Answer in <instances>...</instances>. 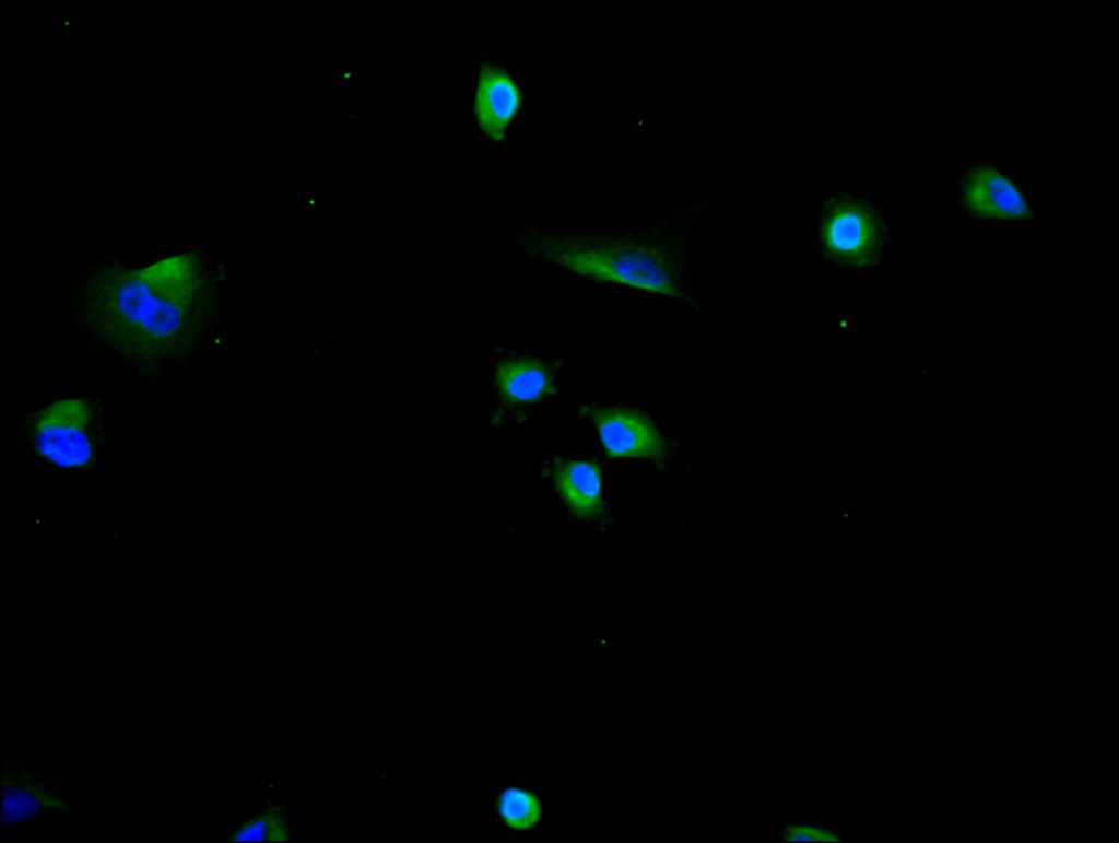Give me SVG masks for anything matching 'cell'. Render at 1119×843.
Masks as SVG:
<instances>
[{
	"instance_id": "obj_1",
	"label": "cell",
	"mask_w": 1119,
	"mask_h": 843,
	"mask_svg": "<svg viewBox=\"0 0 1119 843\" xmlns=\"http://www.w3.org/2000/svg\"><path fill=\"white\" fill-rule=\"evenodd\" d=\"M703 208L694 201L663 219L614 232L525 226L514 246L578 278L698 307L700 281L690 255Z\"/></svg>"
},
{
	"instance_id": "obj_2",
	"label": "cell",
	"mask_w": 1119,
	"mask_h": 843,
	"mask_svg": "<svg viewBox=\"0 0 1119 843\" xmlns=\"http://www.w3.org/2000/svg\"><path fill=\"white\" fill-rule=\"evenodd\" d=\"M101 279L94 295L97 325L128 351L167 352L193 341L204 324L208 281L196 254L115 269Z\"/></svg>"
},
{
	"instance_id": "obj_3",
	"label": "cell",
	"mask_w": 1119,
	"mask_h": 843,
	"mask_svg": "<svg viewBox=\"0 0 1119 843\" xmlns=\"http://www.w3.org/2000/svg\"><path fill=\"white\" fill-rule=\"evenodd\" d=\"M886 238L882 213L872 202L840 192L821 206L817 224L818 250L824 260L844 270H863L877 265Z\"/></svg>"
},
{
	"instance_id": "obj_4",
	"label": "cell",
	"mask_w": 1119,
	"mask_h": 843,
	"mask_svg": "<svg viewBox=\"0 0 1119 843\" xmlns=\"http://www.w3.org/2000/svg\"><path fill=\"white\" fill-rule=\"evenodd\" d=\"M32 443L46 460L60 468H84L94 458V413L82 399L55 401L38 413Z\"/></svg>"
},
{
	"instance_id": "obj_5",
	"label": "cell",
	"mask_w": 1119,
	"mask_h": 843,
	"mask_svg": "<svg viewBox=\"0 0 1119 843\" xmlns=\"http://www.w3.org/2000/svg\"><path fill=\"white\" fill-rule=\"evenodd\" d=\"M2 826L20 829L34 819L72 816L79 810L64 795L63 785L49 778L25 758L1 759Z\"/></svg>"
},
{
	"instance_id": "obj_6",
	"label": "cell",
	"mask_w": 1119,
	"mask_h": 843,
	"mask_svg": "<svg viewBox=\"0 0 1119 843\" xmlns=\"http://www.w3.org/2000/svg\"><path fill=\"white\" fill-rule=\"evenodd\" d=\"M578 412L592 422L609 457L663 460L669 443L652 419L629 406L584 403Z\"/></svg>"
},
{
	"instance_id": "obj_7",
	"label": "cell",
	"mask_w": 1119,
	"mask_h": 843,
	"mask_svg": "<svg viewBox=\"0 0 1119 843\" xmlns=\"http://www.w3.org/2000/svg\"><path fill=\"white\" fill-rule=\"evenodd\" d=\"M956 196L962 210L975 219L1023 221L1032 218L1029 203L1017 185L988 163L961 173Z\"/></svg>"
},
{
	"instance_id": "obj_8",
	"label": "cell",
	"mask_w": 1119,
	"mask_h": 843,
	"mask_svg": "<svg viewBox=\"0 0 1119 843\" xmlns=\"http://www.w3.org/2000/svg\"><path fill=\"white\" fill-rule=\"evenodd\" d=\"M496 411L521 412L558 391L556 366L549 360L528 354L500 358L493 372Z\"/></svg>"
},
{
	"instance_id": "obj_9",
	"label": "cell",
	"mask_w": 1119,
	"mask_h": 843,
	"mask_svg": "<svg viewBox=\"0 0 1119 843\" xmlns=\"http://www.w3.org/2000/svg\"><path fill=\"white\" fill-rule=\"evenodd\" d=\"M520 104V90L507 71L494 63H483L473 104L483 133L493 141H502Z\"/></svg>"
},
{
	"instance_id": "obj_10",
	"label": "cell",
	"mask_w": 1119,
	"mask_h": 843,
	"mask_svg": "<svg viewBox=\"0 0 1119 843\" xmlns=\"http://www.w3.org/2000/svg\"><path fill=\"white\" fill-rule=\"evenodd\" d=\"M546 470L556 493L572 514L585 520L603 515L602 478L597 464L555 458Z\"/></svg>"
},
{
	"instance_id": "obj_11",
	"label": "cell",
	"mask_w": 1119,
	"mask_h": 843,
	"mask_svg": "<svg viewBox=\"0 0 1119 843\" xmlns=\"http://www.w3.org/2000/svg\"><path fill=\"white\" fill-rule=\"evenodd\" d=\"M291 836V827L284 812L269 806L252 811L240 820L227 838L228 842H283Z\"/></svg>"
},
{
	"instance_id": "obj_12",
	"label": "cell",
	"mask_w": 1119,
	"mask_h": 843,
	"mask_svg": "<svg viewBox=\"0 0 1119 843\" xmlns=\"http://www.w3.org/2000/svg\"><path fill=\"white\" fill-rule=\"evenodd\" d=\"M497 810L509 827L529 829L541 816V803L529 789L509 786L499 793Z\"/></svg>"
},
{
	"instance_id": "obj_13",
	"label": "cell",
	"mask_w": 1119,
	"mask_h": 843,
	"mask_svg": "<svg viewBox=\"0 0 1119 843\" xmlns=\"http://www.w3.org/2000/svg\"><path fill=\"white\" fill-rule=\"evenodd\" d=\"M778 840L785 843H840L843 835L824 822L788 821L778 829Z\"/></svg>"
}]
</instances>
